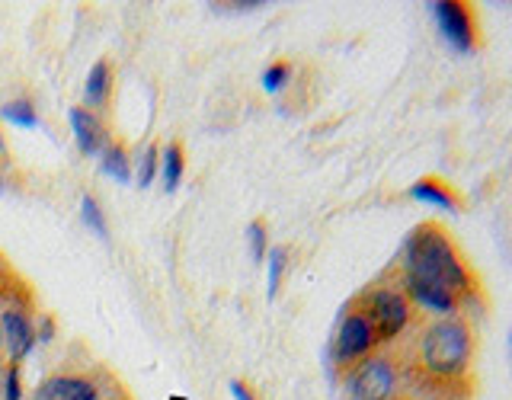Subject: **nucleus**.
I'll use <instances>...</instances> for the list:
<instances>
[{"mask_svg": "<svg viewBox=\"0 0 512 400\" xmlns=\"http://www.w3.org/2000/svg\"><path fill=\"white\" fill-rule=\"evenodd\" d=\"M394 279L410 298L416 317L464 314L468 301L480 298L477 272L439 221H423L407 234Z\"/></svg>", "mask_w": 512, "mask_h": 400, "instance_id": "obj_1", "label": "nucleus"}, {"mask_svg": "<svg viewBox=\"0 0 512 400\" xmlns=\"http://www.w3.org/2000/svg\"><path fill=\"white\" fill-rule=\"evenodd\" d=\"M477 356V333L468 314L452 317H420L413 327V340L404 362L407 381L413 384V394H452L455 400L464 397L474 372Z\"/></svg>", "mask_w": 512, "mask_h": 400, "instance_id": "obj_2", "label": "nucleus"}, {"mask_svg": "<svg viewBox=\"0 0 512 400\" xmlns=\"http://www.w3.org/2000/svg\"><path fill=\"white\" fill-rule=\"evenodd\" d=\"M352 304L372 320L381 349H391L400 336H407L416 327V320H420L413 311L410 298L404 295V288H400V282L394 279V272L381 276L372 285H365Z\"/></svg>", "mask_w": 512, "mask_h": 400, "instance_id": "obj_3", "label": "nucleus"}, {"mask_svg": "<svg viewBox=\"0 0 512 400\" xmlns=\"http://www.w3.org/2000/svg\"><path fill=\"white\" fill-rule=\"evenodd\" d=\"M404 362L394 349H378L359 365L343 372V394L346 400H394L404 394Z\"/></svg>", "mask_w": 512, "mask_h": 400, "instance_id": "obj_4", "label": "nucleus"}, {"mask_svg": "<svg viewBox=\"0 0 512 400\" xmlns=\"http://www.w3.org/2000/svg\"><path fill=\"white\" fill-rule=\"evenodd\" d=\"M378 349H381V343H378L372 320H368L356 304H349L340 317V324H336V333H333V365L340 368V372H346V368L359 365L362 359H368Z\"/></svg>", "mask_w": 512, "mask_h": 400, "instance_id": "obj_5", "label": "nucleus"}, {"mask_svg": "<svg viewBox=\"0 0 512 400\" xmlns=\"http://www.w3.org/2000/svg\"><path fill=\"white\" fill-rule=\"evenodd\" d=\"M429 10L436 16L445 42L455 45L458 52H474L480 45V23H477L474 4H464V0H439V4H432Z\"/></svg>", "mask_w": 512, "mask_h": 400, "instance_id": "obj_6", "label": "nucleus"}, {"mask_svg": "<svg viewBox=\"0 0 512 400\" xmlns=\"http://www.w3.org/2000/svg\"><path fill=\"white\" fill-rule=\"evenodd\" d=\"M0 336H4V356L7 362H23L32 349L39 346V333H36V314L26 301L7 304L0 311Z\"/></svg>", "mask_w": 512, "mask_h": 400, "instance_id": "obj_7", "label": "nucleus"}, {"mask_svg": "<svg viewBox=\"0 0 512 400\" xmlns=\"http://www.w3.org/2000/svg\"><path fill=\"white\" fill-rule=\"evenodd\" d=\"M68 122H71V132H74V141H77V151L84 154V157H100L106 151V144L112 141L100 112L74 106L68 112Z\"/></svg>", "mask_w": 512, "mask_h": 400, "instance_id": "obj_8", "label": "nucleus"}, {"mask_svg": "<svg viewBox=\"0 0 512 400\" xmlns=\"http://www.w3.org/2000/svg\"><path fill=\"white\" fill-rule=\"evenodd\" d=\"M36 400H103V391H100V384L87 375L58 372V375H48L39 384Z\"/></svg>", "mask_w": 512, "mask_h": 400, "instance_id": "obj_9", "label": "nucleus"}, {"mask_svg": "<svg viewBox=\"0 0 512 400\" xmlns=\"http://www.w3.org/2000/svg\"><path fill=\"white\" fill-rule=\"evenodd\" d=\"M410 196L416 202H426L432 208H439V212H458L461 208V196L452 183H445L442 176H423V180H416L410 186Z\"/></svg>", "mask_w": 512, "mask_h": 400, "instance_id": "obj_10", "label": "nucleus"}, {"mask_svg": "<svg viewBox=\"0 0 512 400\" xmlns=\"http://www.w3.org/2000/svg\"><path fill=\"white\" fill-rule=\"evenodd\" d=\"M109 96H112V68L109 61H96L84 80V109L90 112L106 109Z\"/></svg>", "mask_w": 512, "mask_h": 400, "instance_id": "obj_11", "label": "nucleus"}, {"mask_svg": "<svg viewBox=\"0 0 512 400\" xmlns=\"http://www.w3.org/2000/svg\"><path fill=\"white\" fill-rule=\"evenodd\" d=\"M183 173H186V154H183V144L180 141H170L160 148V167H157V176L160 183H164L167 192H176L183 183Z\"/></svg>", "mask_w": 512, "mask_h": 400, "instance_id": "obj_12", "label": "nucleus"}, {"mask_svg": "<svg viewBox=\"0 0 512 400\" xmlns=\"http://www.w3.org/2000/svg\"><path fill=\"white\" fill-rule=\"evenodd\" d=\"M100 167L116 183H128V180H132V157H128V151L122 148L119 141H109L106 144V151L100 154Z\"/></svg>", "mask_w": 512, "mask_h": 400, "instance_id": "obj_13", "label": "nucleus"}, {"mask_svg": "<svg viewBox=\"0 0 512 400\" xmlns=\"http://www.w3.org/2000/svg\"><path fill=\"white\" fill-rule=\"evenodd\" d=\"M0 119L13 122L16 128H36L39 125V112H36V106H32V100L20 96V100H10V103L0 106Z\"/></svg>", "mask_w": 512, "mask_h": 400, "instance_id": "obj_14", "label": "nucleus"}, {"mask_svg": "<svg viewBox=\"0 0 512 400\" xmlns=\"http://www.w3.org/2000/svg\"><path fill=\"white\" fill-rule=\"evenodd\" d=\"M157 167H160V148L148 144V148H141L138 160H132V176L141 189H148L154 180H157Z\"/></svg>", "mask_w": 512, "mask_h": 400, "instance_id": "obj_15", "label": "nucleus"}, {"mask_svg": "<svg viewBox=\"0 0 512 400\" xmlns=\"http://www.w3.org/2000/svg\"><path fill=\"white\" fill-rule=\"evenodd\" d=\"M80 218H84V224L96 237L109 240V224H106V215H103V208H100V202H96L93 192H84V199H80Z\"/></svg>", "mask_w": 512, "mask_h": 400, "instance_id": "obj_16", "label": "nucleus"}, {"mask_svg": "<svg viewBox=\"0 0 512 400\" xmlns=\"http://www.w3.org/2000/svg\"><path fill=\"white\" fill-rule=\"evenodd\" d=\"M285 263H288V250L285 247H269V253H266V285H269V298L279 295L282 276H285Z\"/></svg>", "mask_w": 512, "mask_h": 400, "instance_id": "obj_17", "label": "nucleus"}, {"mask_svg": "<svg viewBox=\"0 0 512 400\" xmlns=\"http://www.w3.org/2000/svg\"><path fill=\"white\" fill-rule=\"evenodd\" d=\"M0 400H23V368H20V362L0 365Z\"/></svg>", "mask_w": 512, "mask_h": 400, "instance_id": "obj_18", "label": "nucleus"}, {"mask_svg": "<svg viewBox=\"0 0 512 400\" xmlns=\"http://www.w3.org/2000/svg\"><path fill=\"white\" fill-rule=\"evenodd\" d=\"M16 285H20V276L10 269V263L4 260V253H0V311H4L7 304L26 301V295L16 292Z\"/></svg>", "mask_w": 512, "mask_h": 400, "instance_id": "obj_19", "label": "nucleus"}, {"mask_svg": "<svg viewBox=\"0 0 512 400\" xmlns=\"http://www.w3.org/2000/svg\"><path fill=\"white\" fill-rule=\"evenodd\" d=\"M247 247H250V260L253 263H266L269 253V231L263 221H250L247 224Z\"/></svg>", "mask_w": 512, "mask_h": 400, "instance_id": "obj_20", "label": "nucleus"}, {"mask_svg": "<svg viewBox=\"0 0 512 400\" xmlns=\"http://www.w3.org/2000/svg\"><path fill=\"white\" fill-rule=\"evenodd\" d=\"M288 80H292V64L288 61H272L269 68L263 71V90L266 93H279Z\"/></svg>", "mask_w": 512, "mask_h": 400, "instance_id": "obj_21", "label": "nucleus"}, {"mask_svg": "<svg viewBox=\"0 0 512 400\" xmlns=\"http://www.w3.org/2000/svg\"><path fill=\"white\" fill-rule=\"evenodd\" d=\"M228 391H231V397H234V400H256V394H253V391L247 388L244 381H237V378H234V381L228 384Z\"/></svg>", "mask_w": 512, "mask_h": 400, "instance_id": "obj_22", "label": "nucleus"}, {"mask_svg": "<svg viewBox=\"0 0 512 400\" xmlns=\"http://www.w3.org/2000/svg\"><path fill=\"white\" fill-rule=\"evenodd\" d=\"M263 4L260 0H253V4H215V10H260Z\"/></svg>", "mask_w": 512, "mask_h": 400, "instance_id": "obj_23", "label": "nucleus"}, {"mask_svg": "<svg viewBox=\"0 0 512 400\" xmlns=\"http://www.w3.org/2000/svg\"><path fill=\"white\" fill-rule=\"evenodd\" d=\"M7 157H10V151H7V144H4V135H0V164H4Z\"/></svg>", "mask_w": 512, "mask_h": 400, "instance_id": "obj_24", "label": "nucleus"}, {"mask_svg": "<svg viewBox=\"0 0 512 400\" xmlns=\"http://www.w3.org/2000/svg\"><path fill=\"white\" fill-rule=\"evenodd\" d=\"M394 400H426V397H420V394H410V391H407V394H397Z\"/></svg>", "mask_w": 512, "mask_h": 400, "instance_id": "obj_25", "label": "nucleus"}, {"mask_svg": "<svg viewBox=\"0 0 512 400\" xmlns=\"http://www.w3.org/2000/svg\"><path fill=\"white\" fill-rule=\"evenodd\" d=\"M0 192H4V173H0Z\"/></svg>", "mask_w": 512, "mask_h": 400, "instance_id": "obj_26", "label": "nucleus"}, {"mask_svg": "<svg viewBox=\"0 0 512 400\" xmlns=\"http://www.w3.org/2000/svg\"><path fill=\"white\" fill-rule=\"evenodd\" d=\"M0 352H4V336H0Z\"/></svg>", "mask_w": 512, "mask_h": 400, "instance_id": "obj_27", "label": "nucleus"}]
</instances>
